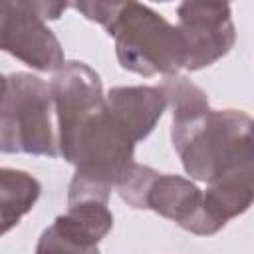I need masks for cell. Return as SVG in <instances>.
Listing matches in <instances>:
<instances>
[{"instance_id": "10", "label": "cell", "mask_w": 254, "mask_h": 254, "mask_svg": "<svg viewBox=\"0 0 254 254\" xmlns=\"http://www.w3.org/2000/svg\"><path fill=\"white\" fill-rule=\"evenodd\" d=\"M42 185L24 171L4 167L0 171V210L2 232H10L24 214H28L40 198Z\"/></svg>"}, {"instance_id": "11", "label": "cell", "mask_w": 254, "mask_h": 254, "mask_svg": "<svg viewBox=\"0 0 254 254\" xmlns=\"http://www.w3.org/2000/svg\"><path fill=\"white\" fill-rule=\"evenodd\" d=\"M36 254H99V248L95 242L75 234L56 218L54 224L42 232Z\"/></svg>"}, {"instance_id": "5", "label": "cell", "mask_w": 254, "mask_h": 254, "mask_svg": "<svg viewBox=\"0 0 254 254\" xmlns=\"http://www.w3.org/2000/svg\"><path fill=\"white\" fill-rule=\"evenodd\" d=\"M177 28L187 50V69L196 71L224 58L234 42L236 28L228 4L183 2L177 8Z\"/></svg>"}, {"instance_id": "1", "label": "cell", "mask_w": 254, "mask_h": 254, "mask_svg": "<svg viewBox=\"0 0 254 254\" xmlns=\"http://www.w3.org/2000/svg\"><path fill=\"white\" fill-rule=\"evenodd\" d=\"M87 20L97 22L115 40L119 65L143 77L179 75L187 65V50L177 26L139 2H75Z\"/></svg>"}, {"instance_id": "2", "label": "cell", "mask_w": 254, "mask_h": 254, "mask_svg": "<svg viewBox=\"0 0 254 254\" xmlns=\"http://www.w3.org/2000/svg\"><path fill=\"white\" fill-rule=\"evenodd\" d=\"M0 151L60 157L54 97L38 75L16 71L2 77Z\"/></svg>"}, {"instance_id": "9", "label": "cell", "mask_w": 254, "mask_h": 254, "mask_svg": "<svg viewBox=\"0 0 254 254\" xmlns=\"http://www.w3.org/2000/svg\"><path fill=\"white\" fill-rule=\"evenodd\" d=\"M159 87L165 93L173 113L171 139L185 135L189 129H192L200 119H204L210 113L206 93L190 79L183 75H171L165 77Z\"/></svg>"}, {"instance_id": "7", "label": "cell", "mask_w": 254, "mask_h": 254, "mask_svg": "<svg viewBox=\"0 0 254 254\" xmlns=\"http://www.w3.org/2000/svg\"><path fill=\"white\" fill-rule=\"evenodd\" d=\"M254 204V161L220 173L202 192V210L208 236L226 226L228 220L244 214Z\"/></svg>"}, {"instance_id": "4", "label": "cell", "mask_w": 254, "mask_h": 254, "mask_svg": "<svg viewBox=\"0 0 254 254\" xmlns=\"http://www.w3.org/2000/svg\"><path fill=\"white\" fill-rule=\"evenodd\" d=\"M0 46L6 54L38 71H60L65 65L64 48L30 2H2Z\"/></svg>"}, {"instance_id": "8", "label": "cell", "mask_w": 254, "mask_h": 254, "mask_svg": "<svg viewBox=\"0 0 254 254\" xmlns=\"http://www.w3.org/2000/svg\"><path fill=\"white\" fill-rule=\"evenodd\" d=\"M105 103L113 119L129 135L133 143H139L151 135V131L155 129L157 121L169 105L159 85L111 87L105 95Z\"/></svg>"}, {"instance_id": "13", "label": "cell", "mask_w": 254, "mask_h": 254, "mask_svg": "<svg viewBox=\"0 0 254 254\" xmlns=\"http://www.w3.org/2000/svg\"><path fill=\"white\" fill-rule=\"evenodd\" d=\"M250 135H252V143H254V123H252V133Z\"/></svg>"}, {"instance_id": "12", "label": "cell", "mask_w": 254, "mask_h": 254, "mask_svg": "<svg viewBox=\"0 0 254 254\" xmlns=\"http://www.w3.org/2000/svg\"><path fill=\"white\" fill-rule=\"evenodd\" d=\"M159 173L147 165H133L129 169V173L119 181L117 185V192L121 196V200H125L129 206L137 208V210H145V200H147V192L155 181Z\"/></svg>"}, {"instance_id": "3", "label": "cell", "mask_w": 254, "mask_h": 254, "mask_svg": "<svg viewBox=\"0 0 254 254\" xmlns=\"http://www.w3.org/2000/svg\"><path fill=\"white\" fill-rule=\"evenodd\" d=\"M252 119L238 109H212L189 133L173 141L190 179L214 181L220 173L254 161Z\"/></svg>"}, {"instance_id": "6", "label": "cell", "mask_w": 254, "mask_h": 254, "mask_svg": "<svg viewBox=\"0 0 254 254\" xmlns=\"http://www.w3.org/2000/svg\"><path fill=\"white\" fill-rule=\"evenodd\" d=\"M145 210H153L163 218L177 222L187 232L208 236L202 210V190L190 179L159 173L147 192Z\"/></svg>"}]
</instances>
